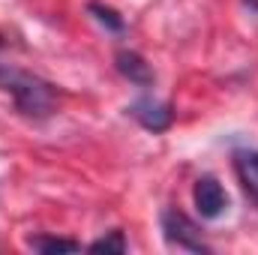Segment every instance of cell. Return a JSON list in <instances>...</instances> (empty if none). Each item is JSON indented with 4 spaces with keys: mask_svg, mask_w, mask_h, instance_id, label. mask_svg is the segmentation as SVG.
<instances>
[{
    "mask_svg": "<svg viewBox=\"0 0 258 255\" xmlns=\"http://www.w3.org/2000/svg\"><path fill=\"white\" fill-rule=\"evenodd\" d=\"M30 249H36V252H75V249H81V243L69 240V237L36 234V237H30Z\"/></svg>",
    "mask_w": 258,
    "mask_h": 255,
    "instance_id": "cell-8",
    "label": "cell"
},
{
    "mask_svg": "<svg viewBox=\"0 0 258 255\" xmlns=\"http://www.w3.org/2000/svg\"><path fill=\"white\" fill-rule=\"evenodd\" d=\"M87 12L105 27V30H111V33H123L126 30V21H123V15L117 12V9H111V6H105V3H99V0H90L87 3Z\"/></svg>",
    "mask_w": 258,
    "mask_h": 255,
    "instance_id": "cell-7",
    "label": "cell"
},
{
    "mask_svg": "<svg viewBox=\"0 0 258 255\" xmlns=\"http://www.w3.org/2000/svg\"><path fill=\"white\" fill-rule=\"evenodd\" d=\"M114 69L126 78L129 84H135V87H153V81H156L153 66L147 63L138 51H129V48H120L114 54Z\"/></svg>",
    "mask_w": 258,
    "mask_h": 255,
    "instance_id": "cell-5",
    "label": "cell"
},
{
    "mask_svg": "<svg viewBox=\"0 0 258 255\" xmlns=\"http://www.w3.org/2000/svg\"><path fill=\"white\" fill-rule=\"evenodd\" d=\"M231 162H234V174L246 192V198L258 207V150H234Z\"/></svg>",
    "mask_w": 258,
    "mask_h": 255,
    "instance_id": "cell-6",
    "label": "cell"
},
{
    "mask_svg": "<svg viewBox=\"0 0 258 255\" xmlns=\"http://www.w3.org/2000/svg\"><path fill=\"white\" fill-rule=\"evenodd\" d=\"M87 249H90V252H117V255H123L129 249V243H126V234H123L120 228H114V231H108L105 237L93 240Z\"/></svg>",
    "mask_w": 258,
    "mask_h": 255,
    "instance_id": "cell-9",
    "label": "cell"
},
{
    "mask_svg": "<svg viewBox=\"0 0 258 255\" xmlns=\"http://www.w3.org/2000/svg\"><path fill=\"white\" fill-rule=\"evenodd\" d=\"M159 225H162V237H165L168 246H177V249H186V252H204V255L210 252V246L201 237L198 222L189 219L183 210L165 207L162 216H159Z\"/></svg>",
    "mask_w": 258,
    "mask_h": 255,
    "instance_id": "cell-2",
    "label": "cell"
},
{
    "mask_svg": "<svg viewBox=\"0 0 258 255\" xmlns=\"http://www.w3.org/2000/svg\"><path fill=\"white\" fill-rule=\"evenodd\" d=\"M0 48H3V39H0Z\"/></svg>",
    "mask_w": 258,
    "mask_h": 255,
    "instance_id": "cell-10",
    "label": "cell"
},
{
    "mask_svg": "<svg viewBox=\"0 0 258 255\" xmlns=\"http://www.w3.org/2000/svg\"><path fill=\"white\" fill-rule=\"evenodd\" d=\"M126 114L135 117L141 126L147 129V132H153V135L171 129V123H174V105H171V102H156V99H150V96L135 99L126 108Z\"/></svg>",
    "mask_w": 258,
    "mask_h": 255,
    "instance_id": "cell-4",
    "label": "cell"
},
{
    "mask_svg": "<svg viewBox=\"0 0 258 255\" xmlns=\"http://www.w3.org/2000/svg\"><path fill=\"white\" fill-rule=\"evenodd\" d=\"M0 90H6L15 102V108L24 114V117H51L57 111V87L27 69H18V66L0 63Z\"/></svg>",
    "mask_w": 258,
    "mask_h": 255,
    "instance_id": "cell-1",
    "label": "cell"
},
{
    "mask_svg": "<svg viewBox=\"0 0 258 255\" xmlns=\"http://www.w3.org/2000/svg\"><path fill=\"white\" fill-rule=\"evenodd\" d=\"M192 204L201 219H219L228 210V192L222 189V183L216 177L204 174L192 186Z\"/></svg>",
    "mask_w": 258,
    "mask_h": 255,
    "instance_id": "cell-3",
    "label": "cell"
}]
</instances>
